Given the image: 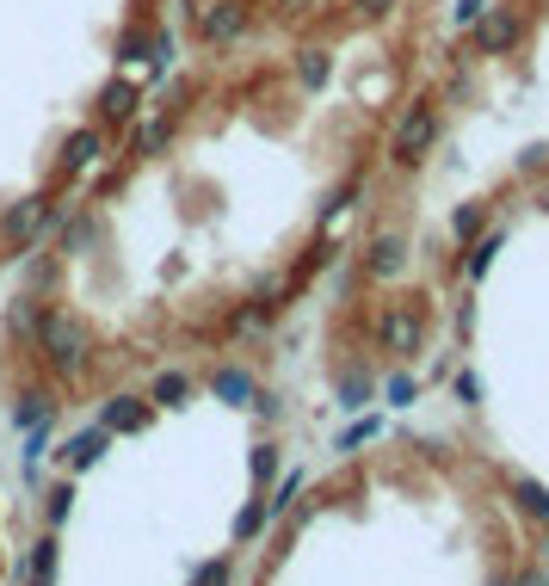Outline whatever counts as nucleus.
I'll list each match as a JSON object with an SVG mask.
<instances>
[{"label": "nucleus", "instance_id": "obj_1", "mask_svg": "<svg viewBox=\"0 0 549 586\" xmlns=\"http://www.w3.org/2000/svg\"><path fill=\"white\" fill-rule=\"evenodd\" d=\"M438 136H445V112H438V99L432 93H414L408 105H401V112H395V130H389V167H401V173H408V167H420L432 149H438Z\"/></svg>", "mask_w": 549, "mask_h": 586}, {"label": "nucleus", "instance_id": "obj_2", "mask_svg": "<svg viewBox=\"0 0 549 586\" xmlns=\"http://www.w3.org/2000/svg\"><path fill=\"white\" fill-rule=\"evenodd\" d=\"M38 352L56 377H87V364H93V334H87V321L75 315H62V309H44L38 321Z\"/></svg>", "mask_w": 549, "mask_h": 586}, {"label": "nucleus", "instance_id": "obj_3", "mask_svg": "<svg viewBox=\"0 0 549 586\" xmlns=\"http://www.w3.org/2000/svg\"><path fill=\"white\" fill-rule=\"evenodd\" d=\"M377 340H383L395 358H414V352L426 346V315H420V303H395V309L377 321Z\"/></svg>", "mask_w": 549, "mask_h": 586}, {"label": "nucleus", "instance_id": "obj_4", "mask_svg": "<svg viewBox=\"0 0 549 586\" xmlns=\"http://www.w3.org/2000/svg\"><path fill=\"white\" fill-rule=\"evenodd\" d=\"M401 272H408V241H401V235H377L371 247H364V278L389 284V278H401Z\"/></svg>", "mask_w": 549, "mask_h": 586}, {"label": "nucleus", "instance_id": "obj_5", "mask_svg": "<svg viewBox=\"0 0 549 586\" xmlns=\"http://www.w3.org/2000/svg\"><path fill=\"white\" fill-rule=\"evenodd\" d=\"M99 155H105V124H81V130H68V142H62V173H87Z\"/></svg>", "mask_w": 549, "mask_h": 586}, {"label": "nucleus", "instance_id": "obj_6", "mask_svg": "<svg viewBox=\"0 0 549 586\" xmlns=\"http://www.w3.org/2000/svg\"><path fill=\"white\" fill-rule=\"evenodd\" d=\"M210 389L229 401V408H253V395H260V383H253V371H241V364H223V371L210 377Z\"/></svg>", "mask_w": 549, "mask_h": 586}, {"label": "nucleus", "instance_id": "obj_7", "mask_svg": "<svg viewBox=\"0 0 549 586\" xmlns=\"http://www.w3.org/2000/svg\"><path fill=\"white\" fill-rule=\"evenodd\" d=\"M142 420H149V401H142V395H112V401H105V420H99V426L118 438V432H136Z\"/></svg>", "mask_w": 549, "mask_h": 586}, {"label": "nucleus", "instance_id": "obj_8", "mask_svg": "<svg viewBox=\"0 0 549 586\" xmlns=\"http://www.w3.org/2000/svg\"><path fill=\"white\" fill-rule=\"evenodd\" d=\"M105 451H112V432H105V426H87V432H75V438H68V469H93Z\"/></svg>", "mask_w": 549, "mask_h": 586}, {"label": "nucleus", "instance_id": "obj_9", "mask_svg": "<svg viewBox=\"0 0 549 586\" xmlns=\"http://www.w3.org/2000/svg\"><path fill=\"white\" fill-rule=\"evenodd\" d=\"M500 247H506V235H500V229H482V235L469 241V266H463V278H469V284H475V278H488V266H494V253H500Z\"/></svg>", "mask_w": 549, "mask_h": 586}, {"label": "nucleus", "instance_id": "obj_10", "mask_svg": "<svg viewBox=\"0 0 549 586\" xmlns=\"http://www.w3.org/2000/svg\"><path fill=\"white\" fill-rule=\"evenodd\" d=\"M19 580H25V586H50V580H56V537H38V543H31V562L19 568Z\"/></svg>", "mask_w": 549, "mask_h": 586}, {"label": "nucleus", "instance_id": "obj_11", "mask_svg": "<svg viewBox=\"0 0 549 586\" xmlns=\"http://www.w3.org/2000/svg\"><path fill=\"white\" fill-rule=\"evenodd\" d=\"M38 420H56V395H50V389H25V395H19V408H13V426L31 432Z\"/></svg>", "mask_w": 549, "mask_h": 586}, {"label": "nucleus", "instance_id": "obj_12", "mask_svg": "<svg viewBox=\"0 0 549 586\" xmlns=\"http://www.w3.org/2000/svg\"><path fill=\"white\" fill-rule=\"evenodd\" d=\"M512 500H519L531 519H543L549 525V488L537 482V475H512Z\"/></svg>", "mask_w": 549, "mask_h": 586}, {"label": "nucleus", "instance_id": "obj_13", "mask_svg": "<svg viewBox=\"0 0 549 586\" xmlns=\"http://www.w3.org/2000/svg\"><path fill=\"white\" fill-rule=\"evenodd\" d=\"M371 395H377V377L364 371V364H352V371L340 377V408H364Z\"/></svg>", "mask_w": 549, "mask_h": 586}, {"label": "nucleus", "instance_id": "obj_14", "mask_svg": "<svg viewBox=\"0 0 549 586\" xmlns=\"http://www.w3.org/2000/svg\"><path fill=\"white\" fill-rule=\"evenodd\" d=\"M186 395H192V377H186V371H161V377L149 383V401H161V408H179Z\"/></svg>", "mask_w": 549, "mask_h": 586}, {"label": "nucleus", "instance_id": "obj_15", "mask_svg": "<svg viewBox=\"0 0 549 586\" xmlns=\"http://www.w3.org/2000/svg\"><path fill=\"white\" fill-rule=\"evenodd\" d=\"M44 309H50V303H38V297H19V303L7 309V327H13V334H38Z\"/></svg>", "mask_w": 549, "mask_h": 586}, {"label": "nucleus", "instance_id": "obj_16", "mask_svg": "<svg viewBox=\"0 0 549 586\" xmlns=\"http://www.w3.org/2000/svg\"><path fill=\"white\" fill-rule=\"evenodd\" d=\"M482 229H488V210H482V204H463V210L451 216V235H457L463 247H469L475 235H482Z\"/></svg>", "mask_w": 549, "mask_h": 586}, {"label": "nucleus", "instance_id": "obj_17", "mask_svg": "<svg viewBox=\"0 0 549 586\" xmlns=\"http://www.w3.org/2000/svg\"><path fill=\"white\" fill-rule=\"evenodd\" d=\"M303 482H309V475H303V469H290V475H284V482H278V494L266 500V512H272V519H278V512H290V506H297V494H303Z\"/></svg>", "mask_w": 549, "mask_h": 586}, {"label": "nucleus", "instance_id": "obj_18", "mask_svg": "<svg viewBox=\"0 0 549 586\" xmlns=\"http://www.w3.org/2000/svg\"><path fill=\"white\" fill-rule=\"evenodd\" d=\"M383 401H389V408H414V401H420V377H408V371L389 377L383 383Z\"/></svg>", "mask_w": 549, "mask_h": 586}, {"label": "nucleus", "instance_id": "obj_19", "mask_svg": "<svg viewBox=\"0 0 549 586\" xmlns=\"http://www.w3.org/2000/svg\"><path fill=\"white\" fill-rule=\"evenodd\" d=\"M266 519H272V512H266V500H253V506H241V519H235V543H247V537H260V531H266Z\"/></svg>", "mask_w": 549, "mask_h": 586}, {"label": "nucleus", "instance_id": "obj_20", "mask_svg": "<svg viewBox=\"0 0 549 586\" xmlns=\"http://www.w3.org/2000/svg\"><path fill=\"white\" fill-rule=\"evenodd\" d=\"M87 241H93V210H81L75 223H68V235H62V253H81Z\"/></svg>", "mask_w": 549, "mask_h": 586}, {"label": "nucleus", "instance_id": "obj_21", "mask_svg": "<svg viewBox=\"0 0 549 586\" xmlns=\"http://www.w3.org/2000/svg\"><path fill=\"white\" fill-rule=\"evenodd\" d=\"M519 173H549V142H525V149H519Z\"/></svg>", "mask_w": 549, "mask_h": 586}, {"label": "nucleus", "instance_id": "obj_22", "mask_svg": "<svg viewBox=\"0 0 549 586\" xmlns=\"http://www.w3.org/2000/svg\"><path fill=\"white\" fill-rule=\"evenodd\" d=\"M377 432H383V420H358V426H346V432H340V451H358L364 438H377Z\"/></svg>", "mask_w": 549, "mask_h": 586}, {"label": "nucleus", "instance_id": "obj_23", "mask_svg": "<svg viewBox=\"0 0 549 586\" xmlns=\"http://www.w3.org/2000/svg\"><path fill=\"white\" fill-rule=\"evenodd\" d=\"M451 389H457L463 408H475V401H482V377H475V371H457V377H451Z\"/></svg>", "mask_w": 549, "mask_h": 586}, {"label": "nucleus", "instance_id": "obj_24", "mask_svg": "<svg viewBox=\"0 0 549 586\" xmlns=\"http://www.w3.org/2000/svg\"><path fill=\"white\" fill-rule=\"evenodd\" d=\"M278 475V445H260L253 451V482H272Z\"/></svg>", "mask_w": 549, "mask_h": 586}, {"label": "nucleus", "instance_id": "obj_25", "mask_svg": "<svg viewBox=\"0 0 549 586\" xmlns=\"http://www.w3.org/2000/svg\"><path fill=\"white\" fill-rule=\"evenodd\" d=\"M68 500H75V494H68V488H50V500H44V519H50V531L68 519Z\"/></svg>", "mask_w": 549, "mask_h": 586}, {"label": "nucleus", "instance_id": "obj_26", "mask_svg": "<svg viewBox=\"0 0 549 586\" xmlns=\"http://www.w3.org/2000/svg\"><path fill=\"white\" fill-rule=\"evenodd\" d=\"M192 586H229V562H204Z\"/></svg>", "mask_w": 549, "mask_h": 586}, {"label": "nucleus", "instance_id": "obj_27", "mask_svg": "<svg viewBox=\"0 0 549 586\" xmlns=\"http://www.w3.org/2000/svg\"><path fill=\"white\" fill-rule=\"evenodd\" d=\"M198 7H204V0H179V13H186V19H192ZM334 13H346V0H321V19H334Z\"/></svg>", "mask_w": 549, "mask_h": 586}, {"label": "nucleus", "instance_id": "obj_28", "mask_svg": "<svg viewBox=\"0 0 549 586\" xmlns=\"http://www.w3.org/2000/svg\"><path fill=\"white\" fill-rule=\"evenodd\" d=\"M512 586H549V568H519V574H512Z\"/></svg>", "mask_w": 549, "mask_h": 586}, {"label": "nucleus", "instance_id": "obj_29", "mask_svg": "<svg viewBox=\"0 0 549 586\" xmlns=\"http://www.w3.org/2000/svg\"><path fill=\"white\" fill-rule=\"evenodd\" d=\"M537 204H543V210H549V186H543V192H537Z\"/></svg>", "mask_w": 549, "mask_h": 586}]
</instances>
